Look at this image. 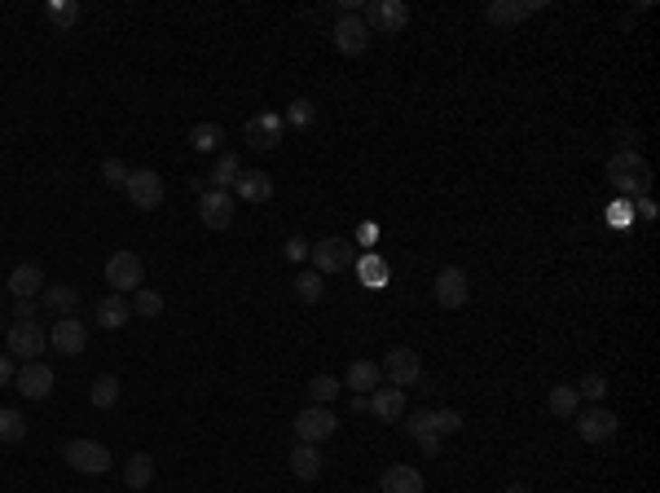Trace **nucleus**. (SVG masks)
I'll return each mask as SVG.
<instances>
[{
    "label": "nucleus",
    "instance_id": "17",
    "mask_svg": "<svg viewBox=\"0 0 660 493\" xmlns=\"http://www.w3.org/2000/svg\"><path fill=\"white\" fill-rule=\"evenodd\" d=\"M233 198L242 203H269L273 198V176L260 167H242V176L233 181Z\"/></svg>",
    "mask_w": 660,
    "mask_h": 493
},
{
    "label": "nucleus",
    "instance_id": "29",
    "mask_svg": "<svg viewBox=\"0 0 660 493\" xmlns=\"http://www.w3.org/2000/svg\"><path fill=\"white\" fill-rule=\"evenodd\" d=\"M291 291H296L299 304H317V299L326 296V282H322V273H317V269H304V273H296Z\"/></svg>",
    "mask_w": 660,
    "mask_h": 493
},
{
    "label": "nucleus",
    "instance_id": "20",
    "mask_svg": "<svg viewBox=\"0 0 660 493\" xmlns=\"http://www.w3.org/2000/svg\"><path fill=\"white\" fill-rule=\"evenodd\" d=\"M528 14H537V0H494L485 9V18L494 27H515V23H524Z\"/></svg>",
    "mask_w": 660,
    "mask_h": 493
},
{
    "label": "nucleus",
    "instance_id": "9",
    "mask_svg": "<svg viewBox=\"0 0 660 493\" xmlns=\"http://www.w3.org/2000/svg\"><path fill=\"white\" fill-rule=\"evenodd\" d=\"M572 419H577V436H581L586 445H603V441H612L617 428H621V419H617L608 405H586V410H577Z\"/></svg>",
    "mask_w": 660,
    "mask_h": 493
},
{
    "label": "nucleus",
    "instance_id": "30",
    "mask_svg": "<svg viewBox=\"0 0 660 493\" xmlns=\"http://www.w3.org/2000/svg\"><path fill=\"white\" fill-rule=\"evenodd\" d=\"M44 18H49L58 32H71V27L84 18V9H80L75 0H49V5H44Z\"/></svg>",
    "mask_w": 660,
    "mask_h": 493
},
{
    "label": "nucleus",
    "instance_id": "48",
    "mask_svg": "<svg viewBox=\"0 0 660 493\" xmlns=\"http://www.w3.org/2000/svg\"><path fill=\"white\" fill-rule=\"evenodd\" d=\"M612 225H629V207H612Z\"/></svg>",
    "mask_w": 660,
    "mask_h": 493
},
{
    "label": "nucleus",
    "instance_id": "37",
    "mask_svg": "<svg viewBox=\"0 0 660 493\" xmlns=\"http://www.w3.org/2000/svg\"><path fill=\"white\" fill-rule=\"evenodd\" d=\"M581 401H590V405H603V396H608V379L603 374H586L581 384H572Z\"/></svg>",
    "mask_w": 660,
    "mask_h": 493
},
{
    "label": "nucleus",
    "instance_id": "27",
    "mask_svg": "<svg viewBox=\"0 0 660 493\" xmlns=\"http://www.w3.org/2000/svg\"><path fill=\"white\" fill-rule=\"evenodd\" d=\"M291 471H296V480H317L322 476V454H317V445H299L291 450Z\"/></svg>",
    "mask_w": 660,
    "mask_h": 493
},
{
    "label": "nucleus",
    "instance_id": "5",
    "mask_svg": "<svg viewBox=\"0 0 660 493\" xmlns=\"http://www.w3.org/2000/svg\"><path fill=\"white\" fill-rule=\"evenodd\" d=\"M106 282H110L115 296L141 291V282H146V264H141V256H137V251H115V256L106 261Z\"/></svg>",
    "mask_w": 660,
    "mask_h": 493
},
{
    "label": "nucleus",
    "instance_id": "33",
    "mask_svg": "<svg viewBox=\"0 0 660 493\" xmlns=\"http://www.w3.org/2000/svg\"><path fill=\"white\" fill-rule=\"evenodd\" d=\"M89 401H93L98 410H110V405L119 401V379H115V374H98L93 388H89Z\"/></svg>",
    "mask_w": 660,
    "mask_h": 493
},
{
    "label": "nucleus",
    "instance_id": "39",
    "mask_svg": "<svg viewBox=\"0 0 660 493\" xmlns=\"http://www.w3.org/2000/svg\"><path fill=\"white\" fill-rule=\"evenodd\" d=\"M128 172H132V167L124 164V159H106V164H101V181L124 190V185H128Z\"/></svg>",
    "mask_w": 660,
    "mask_h": 493
},
{
    "label": "nucleus",
    "instance_id": "21",
    "mask_svg": "<svg viewBox=\"0 0 660 493\" xmlns=\"http://www.w3.org/2000/svg\"><path fill=\"white\" fill-rule=\"evenodd\" d=\"M9 291L18 299H35L44 291V269L40 264H14L9 269Z\"/></svg>",
    "mask_w": 660,
    "mask_h": 493
},
{
    "label": "nucleus",
    "instance_id": "35",
    "mask_svg": "<svg viewBox=\"0 0 660 493\" xmlns=\"http://www.w3.org/2000/svg\"><path fill=\"white\" fill-rule=\"evenodd\" d=\"M282 119H287V128H313V119H317V106H313L308 98H296L291 106H287V115H282Z\"/></svg>",
    "mask_w": 660,
    "mask_h": 493
},
{
    "label": "nucleus",
    "instance_id": "28",
    "mask_svg": "<svg viewBox=\"0 0 660 493\" xmlns=\"http://www.w3.org/2000/svg\"><path fill=\"white\" fill-rule=\"evenodd\" d=\"M546 410H551L555 419H572V414L581 410V396H577V388H572V384H555V388H551V396H546Z\"/></svg>",
    "mask_w": 660,
    "mask_h": 493
},
{
    "label": "nucleus",
    "instance_id": "1",
    "mask_svg": "<svg viewBox=\"0 0 660 493\" xmlns=\"http://www.w3.org/2000/svg\"><path fill=\"white\" fill-rule=\"evenodd\" d=\"M608 181L626 198H647L652 194V164L638 150H617L608 159Z\"/></svg>",
    "mask_w": 660,
    "mask_h": 493
},
{
    "label": "nucleus",
    "instance_id": "38",
    "mask_svg": "<svg viewBox=\"0 0 660 493\" xmlns=\"http://www.w3.org/2000/svg\"><path fill=\"white\" fill-rule=\"evenodd\" d=\"M431 431H436V436H454V431H462V414L458 410H431Z\"/></svg>",
    "mask_w": 660,
    "mask_h": 493
},
{
    "label": "nucleus",
    "instance_id": "3",
    "mask_svg": "<svg viewBox=\"0 0 660 493\" xmlns=\"http://www.w3.org/2000/svg\"><path fill=\"white\" fill-rule=\"evenodd\" d=\"M308 261H313V269L317 273H344L348 264L357 261V242L353 238H317L313 247H308Z\"/></svg>",
    "mask_w": 660,
    "mask_h": 493
},
{
    "label": "nucleus",
    "instance_id": "46",
    "mask_svg": "<svg viewBox=\"0 0 660 493\" xmlns=\"http://www.w3.org/2000/svg\"><path fill=\"white\" fill-rule=\"evenodd\" d=\"M638 216H643V221H656V203H652V198H638Z\"/></svg>",
    "mask_w": 660,
    "mask_h": 493
},
{
    "label": "nucleus",
    "instance_id": "34",
    "mask_svg": "<svg viewBox=\"0 0 660 493\" xmlns=\"http://www.w3.org/2000/svg\"><path fill=\"white\" fill-rule=\"evenodd\" d=\"M0 441H5V445L27 441V419H23V410H0Z\"/></svg>",
    "mask_w": 660,
    "mask_h": 493
},
{
    "label": "nucleus",
    "instance_id": "31",
    "mask_svg": "<svg viewBox=\"0 0 660 493\" xmlns=\"http://www.w3.org/2000/svg\"><path fill=\"white\" fill-rule=\"evenodd\" d=\"M190 146L203 150V155H212V150L225 146V128H221V124H194V128H190Z\"/></svg>",
    "mask_w": 660,
    "mask_h": 493
},
{
    "label": "nucleus",
    "instance_id": "16",
    "mask_svg": "<svg viewBox=\"0 0 660 493\" xmlns=\"http://www.w3.org/2000/svg\"><path fill=\"white\" fill-rule=\"evenodd\" d=\"M282 128H287V119L278 110H260V115L247 119V146L251 150H273L282 141Z\"/></svg>",
    "mask_w": 660,
    "mask_h": 493
},
{
    "label": "nucleus",
    "instance_id": "44",
    "mask_svg": "<svg viewBox=\"0 0 660 493\" xmlns=\"http://www.w3.org/2000/svg\"><path fill=\"white\" fill-rule=\"evenodd\" d=\"M14 318H18V322H35V299H18V304H14Z\"/></svg>",
    "mask_w": 660,
    "mask_h": 493
},
{
    "label": "nucleus",
    "instance_id": "42",
    "mask_svg": "<svg viewBox=\"0 0 660 493\" xmlns=\"http://www.w3.org/2000/svg\"><path fill=\"white\" fill-rule=\"evenodd\" d=\"M308 247H313V242H308V238H287V256H291V261H308Z\"/></svg>",
    "mask_w": 660,
    "mask_h": 493
},
{
    "label": "nucleus",
    "instance_id": "14",
    "mask_svg": "<svg viewBox=\"0 0 660 493\" xmlns=\"http://www.w3.org/2000/svg\"><path fill=\"white\" fill-rule=\"evenodd\" d=\"M53 365L49 362H23L18 365V374H14V384H18V393L27 396V401H44V396L53 393Z\"/></svg>",
    "mask_w": 660,
    "mask_h": 493
},
{
    "label": "nucleus",
    "instance_id": "22",
    "mask_svg": "<svg viewBox=\"0 0 660 493\" xmlns=\"http://www.w3.org/2000/svg\"><path fill=\"white\" fill-rule=\"evenodd\" d=\"M344 388H353V393H362V396H370L374 388H383V370H379V362H353L348 374H344Z\"/></svg>",
    "mask_w": 660,
    "mask_h": 493
},
{
    "label": "nucleus",
    "instance_id": "4",
    "mask_svg": "<svg viewBox=\"0 0 660 493\" xmlns=\"http://www.w3.org/2000/svg\"><path fill=\"white\" fill-rule=\"evenodd\" d=\"M62 459L71 462V471H80V476H101V471H110V450L98 445V441H84V436L66 441Z\"/></svg>",
    "mask_w": 660,
    "mask_h": 493
},
{
    "label": "nucleus",
    "instance_id": "23",
    "mask_svg": "<svg viewBox=\"0 0 660 493\" xmlns=\"http://www.w3.org/2000/svg\"><path fill=\"white\" fill-rule=\"evenodd\" d=\"M128 313H132V304L124 296H101V304H98V327L101 330H119L124 322H128Z\"/></svg>",
    "mask_w": 660,
    "mask_h": 493
},
{
    "label": "nucleus",
    "instance_id": "10",
    "mask_svg": "<svg viewBox=\"0 0 660 493\" xmlns=\"http://www.w3.org/2000/svg\"><path fill=\"white\" fill-rule=\"evenodd\" d=\"M379 370H383V379L392 388H414L423 379V362H419L414 348H388V357L379 362Z\"/></svg>",
    "mask_w": 660,
    "mask_h": 493
},
{
    "label": "nucleus",
    "instance_id": "2",
    "mask_svg": "<svg viewBox=\"0 0 660 493\" xmlns=\"http://www.w3.org/2000/svg\"><path fill=\"white\" fill-rule=\"evenodd\" d=\"M362 23L370 35H396L410 27V5L405 0H370L362 9Z\"/></svg>",
    "mask_w": 660,
    "mask_h": 493
},
{
    "label": "nucleus",
    "instance_id": "13",
    "mask_svg": "<svg viewBox=\"0 0 660 493\" xmlns=\"http://www.w3.org/2000/svg\"><path fill=\"white\" fill-rule=\"evenodd\" d=\"M335 49L344 53V58H362L365 49H370V27L362 23V14H339V23H335Z\"/></svg>",
    "mask_w": 660,
    "mask_h": 493
},
{
    "label": "nucleus",
    "instance_id": "25",
    "mask_svg": "<svg viewBox=\"0 0 660 493\" xmlns=\"http://www.w3.org/2000/svg\"><path fill=\"white\" fill-rule=\"evenodd\" d=\"M207 176H212V190H230L233 181L242 176V159H238L233 150H221V155H216V164H212V172H207Z\"/></svg>",
    "mask_w": 660,
    "mask_h": 493
},
{
    "label": "nucleus",
    "instance_id": "50",
    "mask_svg": "<svg viewBox=\"0 0 660 493\" xmlns=\"http://www.w3.org/2000/svg\"><path fill=\"white\" fill-rule=\"evenodd\" d=\"M362 493H379V489H362Z\"/></svg>",
    "mask_w": 660,
    "mask_h": 493
},
{
    "label": "nucleus",
    "instance_id": "47",
    "mask_svg": "<svg viewBox=\"0 0 660 493\" xmlns=\"http://www.w3.org/2000/svg\"><path fill=\"white\" fill-rule=\"evenodd\" d=\"M353 414H370V396L353 393Z\"/></svg>",
    "mask_w": 660,
    "mask_h": 493
},
{
    "label": "nucleus",
    "instance_id": "49",
    "mask_svg": "<svg viewBox=\"0 0 660 493\" xmlns=\"http://www.w3.org/2000/svg\"><path fill=\"white\" fill-rule=\"evenodd\" d=\"M506 493H533V489H528V485H511V489H506Z\"/></svg>",
    "mask_w": 660,
    "mask_h": 493
},
{
    "label": "nucleus",
    "instance_id": "32",
    "mask_svg": "<svg viewBox=\"0 0 660 493\" xmlns=\"http://www.w3.org/2000/svg\"><path fill=\"white\" fill-rule=\"evenodd\" d=\"M339 393H344V384L335 374H313L308 379V405H330Z\"/></svg>",
    "mask_w": 660,
    "mask_h": 493
},
{
    "label": "nucleus",
    "instance_id": "12",
    "mask_svg": "<svg viewBox=\"0 0 660 493\" xmlns=\"http://www.w3.org/2000/svg\"><path fill=\"white\" fill-rule=\"evenodd\" d=\"M233 207H238V198H233L230 190H203V194H198V221H203L207 230H230Z\"/></svg>",
    "mask_w": 660,
    "mask_h": 493
},
{
    "label": "nucleus",
    "instance_id": "6",
    "mask_svg": "<svg viewBox=\"0 0 660 493\" xmlns=\"http://www.w3.org/2000/svg\"><path fill=\"white\" fill-rule=\"evenodd\" d=\"M124 194H128V203L137 212H155V207L164 203V176H159L155 167H132Z\"/></svg>",
    "mask_w": 660,
    "mask_h": 493
},
{
    "label": "nucleus",
    "instance_id": "40",
    "mask_svg": "<svg viewBox=\"0 0 660 493\" xmlns=\"http://www.w3.org/2000/svg\"><path fill=\"white\" fill-rule=\"evenodd\" d=\"M362 278H365V287H383V282H388V264L374 261V256H365V261H362Z\"/></svg>",
    "mask_w": 660,
    "mask_h": 493
},
{
    "label": "nucleus",
    "instance_id": "8",
    "mask_svg": "<svg viewBox=\"0 0 660 493\" xmlns=\"http://www.w3.org/2000/svg\"><path fill=\"white\" fill-rule=\"evenodd\" d=\"M296 441L299 445H322V441H330L335 436V428H339V419L330 414V405H308V410H299L296 414Z\"/></svg>",
    "mask_w": 660,
    "mask_h": 493
},
{
    "label": "nucleus",
    "instance_id": "7",
    "mask_svg": "<svg viewBox=\"0 0 660 493\" xmlns=\"http://www.w3.org/2000/svg\"><path fill=\"white\" fill-rule=\"evenodd\" d=\"M5 344H9V357H18V362H40V353L49 348V330L40 327V322H14L9 335H5Z\"/></svg>",
    "mask_w": 660,
    "mask_h": 493
},
{
    "label": "nucleus",
    "instance_id": "41",
    "mask_svg": "<svg viewBox=\"0 0 660 493\" xmlns=\"http://www.w3.org/2000/svg\"><path fill=\"white\" fill-rule=\"evenodd\" d=\"M405 431H410L414 441H419L423 431H431V410H414V414L405 419Z\"/></svg>",
    "mask_w": 660,
    "mask_h": 493
},
{
    "label": "nucleus",
    "instance_id": "15",
    "mask_svg": "<svg viewBox=\"0 0 660 493\" xmlns=\"http://www.w3.org/2000/svg\"><path fill=\"white\" fill-rule=\"evenodd\" d=\"M49 344H53V353L80 357V353L89 348V327H84L80 318H58L53 330H49Z\"/></svg>",
    "mask_w": 660,
    "mask_h": 493
},
{
    "label": "nucleus",
    "instance_id": "26",
    "mask_svg": "<svg viewBox=\"0 0 660 493\" xmlns=\"http://www.w3.org/2000/svg\"><path fill=\"white\" fill-rule=\"evenodd\" d=\"M40 304L58 318H75V304H80V291L75 287H44L40 291Z\"/></svg>",
    "mask_w": 660,
    "mask_h": 493
},
{
    "label": "nucleus",
    "instance_id": "43",
    "mask_svg": "<svg viewBox=\"0 0 660 493\" xmlns=\"http://www.w3.org/2000/svg\"><path fill=\"white\" fill-rule=\"evenodd\" d=\"M440 441H445V436H436V431H423V436H419V450H423L428 459H436V454H440Z\"/></svg>",
    "mask_w": 660,
    "mask_h": 493
},
{
    "label": "nucleus",
    "instance_id": "18",
    "mask_svg": "<svg viewBox=\"0 0 660 493\" xmlns=\"http://www.w3.org/2000/svg\"><path fill=\"white\" fill-rule=\"evenodd\" d=\"M379 493H423V471L410 462H392L379 480Z\"/></svg>",
    "mask_w": 660,
    "mask_h": 493
},
{
    "label": "nucleus",
    "instance_id": "24",
    "mask_svg": "<svg viewBox=\"0 0 660 493\" xmlns=\"http://www.w3.org/2000/svg\"><path fill=\"white\" fill-rule=\"evenodd\" d=\"M150 480H155V459L137 450V454H132V459L124 462V485L141 493V489H150Z\"/></svg>",
    "mask_w": 660,
    "mask_h": 493
},
{
    "label": "nucleus",
    "instance_id": "45",
    "mask_svg": "<svg viewBox=\"0 0 660 493\" xmlns=\"http://www.w3.org/2000/svg\"><path fill=\"white\" fill-rule=\"evenodd\" d=\"M14 374H18V365L0 353V388H9V384H14Z\"/></svg>",
    "mask_w": 660,
    "mask_h": 493
},
{
    "label": "nucleus",
    "instance_id": "19",
    "mask_svg": "<svg viewBox=\"0 0 660 493\" xmlns=\"http://www.w3.org/2000/svg\"><path fill=\"white\" fill-rule=\"evenodd\" d=\"M370 414L383 423H401L405 419V388H374L370 393Z\"/></svg>",
    "mask_w": 660,
    "mask_h": 493
},
{
    "label": "nucleus",
    "instance_id": "36",
    "mask_svg": "<svg viewBox=\"0 0 660 493\" xmlns=\"http://www.w3.org/2000/svg\"><path fill=\"white\" fill-rule=\"evenodd\" d=\"M132 313H137V318H159V313H164V296L150 291V287L132 291Z\"/></svg>",
    "mask_w": 660,
    "mask_h": 493
},
{
    "label": "nucleus",
    "instance_id": "11",
    "mask_svg": "<svg viewBox=\"0 0 660 493\" xmlns=\"http://www.w3.org/2000/svg\"><path fill=\"white\" fill-rule=\"evenodd\" d=\"M471 299V278H467V269L462 264H445L440 273H436V304L440 308H462Z\"/></svg>",
    "mask_w": 660,
    "mask_h": 493
}]
</instances>
